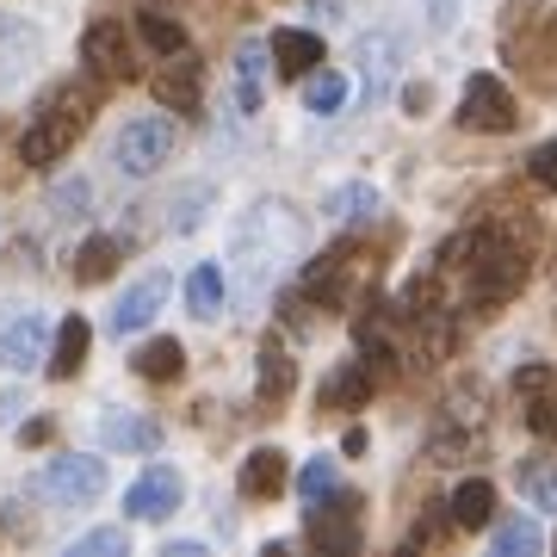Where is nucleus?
I'll return each instance as SVG.
<instances>
[{"label": "nucleus", "mask_w": 557, "mask_h": 557, "mask_svg": "<svg viewBox=\"0 0 557 557\" xmlns=\"http://www.w3.org/2000/svg\"><path fill=\"white\" fill-rule=\"evenodd\" d=\"M94 112H100V87H87V81H57V87L38 100L32 124H25L20 161L25 168H57V161L75 149L81 131L94 124Z\"/></svg>", "instance_id": "obj_1"}, {"label": "nucleus", "mask_w": 557, "mask_h": 557, "mask_svg": "<svg viewBox=\"0 0 557 557\" xmlns=\"http://www.w3.org/2000/svg\"><path fill=\"white\" fill-rule=\"evenodd\" d=\"M465 255H471L465 260V304H478V317L502 310L533 273L527 248L508 236H465Z\"/></svg>", "instance_id": "obj_2"}, {"label": "nucleus", "mask_w": 557, "mask_h": 557, "mask_svg": "<svg viewBox=\"0 0 557 557\" xmlns=\"http://www.w3.org/2000/svg\"><path fill=\"white\" fill-rule=\"evenodd\" d=\"M168 156H174V119H161V112L131 119L119 131V143H112V161H119V174H131V180H149Z\"/></svg>", "instance_id": "obj_3"}, {"label": "nucleus", "mask_w": 557, "mask_h": 557, "mask_svg": "<svg viewBox=\"0 0 557 557\" xmlns=\"http://www.w3.org/2000/svg\"><path fill=\"white\" fill-rule=\"evenodd\" d=\"M304 533L322 552H341V557L359 552V496L354 490H322L310 502V515H304Z\"/></svg>", "instance_id": "obj_4"}, {"label": "nucleus", "mask_w": 557, "mask_h": 557, "mask_svg": "<svg viewBox=\"0 0 557 557\" xmlns=\"http://www.w3.org/2000/svg\"><path fill=\"white\" fill-rule=\"evenodd\" d=\"M38 496L62 502V508H81V502L106 496V458H50L38 471Z\"/></svg>", "instance_id": "obj_5"}, {"label": "nucleus", "mask_w": 557, "mask_h": 557, "mask_svg": "<svg viewBox=\"0 0 557 557\" xmlns=\"http://www.w3.org/2000/svg\"><path fill=\"white\" fill-rule=\"evenodd\" d=\"M458 124H465V131H490V137L515 131V124H520L515 94H508L496 75H471V81H465V100H458Z\"/></svg>", "instance_id": "obj_6"}, {"label": "nucleus", "mask_w": 557, "mask_h": 557, "mask_svg": "<svg viewBox=\"0 0 557 557\" xmlns=\"http://www.w3.org/2000/svg\"><path fill=\"white\" fill-rule=\"evenodd\" d=\"M81 62H87L100 81H131V75H137V62H131V38H124V20L87 25V38H81Z\"/></svg>", "instance_id": "obj_7"}, {"label": "nucleus", "mask_w": 557, "mask_h": 557, "mask_svg": "<svg viewBox=\"0 0 557 557\" xmlns=\"http://www.w3.org/2000/svg\"><path fill=\"white\" fill-rule=\"evenodd\" d=\"M180 496H186L180 471L156 465V471H143V478L124 490V515H131V520H168V515L180 508Z\"/></svg>", "instance_id": "obj_8"}, {"label": "nucleus", "mask_w": 557, "mask_h": 557, "mask_svg": "<svg viewBox=\"0 0 557 557\" xmlns=\"http://www.w3.org/2000/svg\"><path fill=\"white\" fill-rule=\"evenodd\" d=\"M515 397H520V409H527V428L557 446V379L552 372H545V366H527L515 379Z\"/></svg>", "instance_id": "obj_9"}, {"label": "nucleus", "mask_w": 557, "mask_h": 557, "mask_svg": "<svg viewBox=\"0 0 557 557\" xmlns=\"http://www.w3.org/2000/svg\"><path fill=\"white\" fill-rule=\"evenodd\" d=\"M149 87H156V100L168 106V112H199V87H205L199 57H193V50H174V57H168V69H161Z\"/></svg>", "instance_id": "obj_10"}, {"label": "nucleus", "mask_w": 557, "mask_h": 557, "mask_svg": "<svg viewBox=\"0 0 557 557\" xmlns=\"http://www.w3.org/2000/svg\"><path fill=\"white\" fill-rule=\"evenodd\" d=\"M161 298H168V273H143L137 285L112 304V329H119V335L149 329V322H156V310H161Z\"/></svg>", "instance_id": "obj_11"}, {"label": "nucleus", "mask_w": 557, "mask_h": 557, "mask_svg": "<svg viewBox=\"0 0 557 557\" xmlns=\"http://www.w3.org/2000/svg\"><path fill=\"white\" fill-rule=\"evenodd\" d=\"M87 354H94V329H87V317H62V329H57V347H50V379H75L81 366H87Z\"/></svg>", "instance_id": "obj_12"}, {"label": "nucleus", "mask_w": 557, "mask_h": 557, "mask_svg": "<svg viewBox=\"0 0 557 557\" xmlns=\"http://www.w3.org/2000/svg\"><path fill=\"white\" fill-rule=\"evenodd\" d=\"M372 384H379V372L366 359H347L335 379H322V409H366L372 403Z\"/></svg>", "instance_id": "obj_13"}, {"label": "nucleus", "mask_w": 557, "mask_h": 557, "mask_svg": "<svg viewBox=\"0 0 557 557\" xmlns=\"http://www.w3.org/2000/svg\"><path fill=\"white\" fill-rule=\"evenodd\" d=\"M44 359V322L38 317H13L0 329V366L7 372H32Z\"/></svg>", "instance_id": "obj_14"}, {"label": "nucleus", "mask_w": 557, "mask_h": 557, "mask_svg": "<svg viewBox=\"0 0 557 557\" xmlns=\"http://www.w3.org/2000/svg\"><path fill=\"white\" fill-rule=\"evenodd\" d=\"M446 520L465 527V533L490 527V520H496V490H490V478H465V483H458L453 502H446Z\"/></svg>", "instance_id": "obj_15"}, {"label": "nucleus", "mask_w": 557, "mask_h": 557, "mask_svg": "<svg viewBox=\"0 0 557 557\" xmlns=\"http://www.w3.org/2000/svg\"><path fill=\"white\" fill-rule=\"evenodd\" d=\"M242 496L248 502H267V496H278L285 490V453L278 446H255V453L242 458Z\"/></svg>", "instance_id": "obj_16"}, {"label": "nucleus", "mask_w": 557, "mask_h": 557, "mask_svg": "<svg viewBox=\"0 0 557 557\" xmlns=\"http://www.w3.org/2000/svg\"><path fill=\"white\" fill-rule=\"evenodd\" d=\"M267 50H273V62L285 69V75H310V69H322V38L317 32H298V25H278Z\"/></svg>", "instance_id": "obj_17"}, {"label": "nucleus", "mask_w": 557, "mask_h": 557, "mask_svg": "<svg viewBox=\"0 0 557 557\" xmlns=\"http://www.w3.org/2000/svg\"><path fill=\"white\" fill-rule=\"evenodd\" d=\"M100 446H112V453H156L161 428L149 416H100Z\"/></svg>", "instance_id": "obj_18"}, {"label": "nucleus", "mask_w": 557, "mask_h": 557, "mask_svg": "<svg viewBox=\"0 0 557 557\" xmlns=\"http://www.w3.org/2000/svg\"><path fill=\"white\" fill-rule=\"evenodd\" d=\"M119 260H124L119 236H87L75 248V260H69V273H75V285H100V278L119 273Z\"/></svg>", "instance_id": "obj_19"}, {"label": "nucleus", "mask_w": 557, "mask_h": 557, "mask_svg": "<svg viewBox=\"0 0 557 557\" xmlns=\"http://www.w3.org/2000/svg\"><path fill=\"white\" fill-rule=\"evenodd\" d=\"M292 384H298V359L285 354V347H278V341H267V347H260V372H255V391L267 403H285L292 397Z\"/></svg>", "instance_id": "obj_20"}, {"label": "nucleus", "mask_w": 557, "mask_h": 557, "mask_svg": "<svg viewBox=\"0 0 557 557\" xmlns=\"http://www.w3.org/2000/svg\"><path fill=\"white\" fill-rule=\"evenodd\" d=\"M137 379H149V384H174L180 372H186V347H180L174 335H161V341H149V347H137Z\"/></svg>", "instance_id": "obj_21"}, {"label": "nucleus", "mask_w": 557, "mask_h": 557, "mask_svg": "<svg viewBox=\"0 0 557 557\" xmlns=\"http://www.w3.org/2000/svg\"><path fill=\"white\" fill-rule=\"evenodd\" d=\"M223 298H230V285H223V267H211V260H205V267H193V273H186V304H193V317H223Z\"/></svg>", "instance_id": "obj_22"}, {"label": "nucleus", "mask_w": 557, "mask_h": 557, "mask_svg": "<svg viewBox=\"0 0 557 557\" xmlns=\"http://www.w3.org/2000/svg\"><path fill=\"white\" fill-rule=\"evenodd\" d=\"M260 75H267V44H242L236 50V112H260Z\"/></svg>", "instance_id": "obj_23"}, {"label": "nucleus", "mask_w": 557, "mask_h": 557, "mask_svg": "<svg viewBox=\"0 0 557 557\" xmlns=\"http://www.w3.org/2000/svg\"><path fill=\"white\" fill-rule=\"evenodd\" d=\"M372 211H379V186H366V180L335 186V193L322 199V218H335V223H359V218H372Z\"/></svg>", "instance_id": "obj_24"}, {"label": "nucleus", "mask_w": 557, "mask_h": 557, "mask_svg": "<svg viewBox=\"0 0 557 557\" xmlns=\"http://www.w3.org/2000/svg\"><path fill=\"white\" fill-rule=\"evenodd\" d=\"M520 496L557 515V458H533V465H520Z\"/></svg>", "instance_id": "obj_25"}, {"label": "nucleus", "mask_w": 557, "mask_h": 557, "mask_svg": "<svg viewBox=\"0 0 557 557\" xmlns=\"http://www.w3.org/2000/svg\"><path fill=\"white\" fill-rule=\"evenodd\" d=\"M304 106H310V112H317V119H329V112H341V106H347V81L335 75V69H310V75H304Z\"/></svg>", "instance_id": "obj_26"}, {"label": "nucleus", "mask_w": 557, "mask_h": 557, "mask_svg": "<svg viewBox=\"0 0 557 557\" xmlns=\"http://www.w3.org/2000/svg\"><path fill=\"white\" fill-rule=\"evenodd\" d=\"M137 32L149 44H156L161 57H174V50H186V25L174 20V13H161V7H143L137 13Z\"/></svg>", "instance_id": "obj_27"}, {"label": "nucleus", "mask_w": 557, "mask_h": 557, "mask_svg": "<svg viewBox=\"0 0 557 557\" xmlns=\"http://www.w3.org/2000/svg\"><path fill=\"white\" fill-rule=\"evenodd\" d=\"M539 545H545V533H539L533 520H502L496 527V552L502 557H533Z\"/></svg>", "instance_id": "obj_28"}, {"label": "nucleus", "mask_w": 557, "mask_h": 557, "mask_svg": "<svg viewBox=\"0 0 557 557\" xmlns=\"http://www.w3.org/2000/svg\"><path fill=\"white\" fill-rule=\"evenodd\" d=\"M87 199H94V186H87V180H62L57 193H50V211H57V218H81Z\"/></svg>", "instance_id": "obj_29"}, {"label": "nucleus", "mask_w": 557, "mask_h": 557, "mask_svg": "<svg viewBox=\"0 0 557 557\" xmlns=\"http://www.w3.org/2000/svg\"><path fill=\"white\" fill-rule=\"evenodd\" d=\"M119 552H131V539H124L119 527H100V533L75 539V557H119Z\"/></svg>", "instance_id": "obj_30"}, {"label": "nucleus", "mask_w": 557, "mask_h": 557, "mask_svg": "<svg viewBox=\"0 0 557 557\" xmlns=\"http://www.w3.org/2000/svg\"><path fill=\"white\" fill-rule=\"evenodd\" d=\"M298 490H304V502H317L322 490H335V465H329V458H310L298 471Z\"/></svg>", "instance_id": "obj_31"}, {"label": "nucleus", "mask_w": 557, "mask_h": 557, "mask_svg": "<svg viewBox=\"0 0 557 557\" xmlns=\"http://www.w3.org/2000/svg\"><path fill=\"white\" fill-rule=\"evenodd\" d=\"M384 75H391V38L366 44V87L379 94V87H384Z\"/></svg>", "instance_id": "obj_32"}, {"label": "nucleus", "mask_w": 557, "mask_h": 557, "mask_svg": "<svg viewBox=\"0 0 557 557\" xmlns=\"http://www.w3.org/2000/svg\"><path fill=\"white\" fill-rule=\"evenodd\" d=\"M527 168H533V180H539V186H552V193H557V137H552V143H539Z\"/></svg>", "instance_id": "obj_33"}, {"label": "nucleus", "mask_w": 557, "mask_h": 557, "mask_svg": "<svg viewBox=\"0 0 557 557\" xmlns=\"http://www.w3.org/2000/svg\"><path fill=\"white\" fill-rule=\"evenodd\" d=\"M428 100H434V94H428V87H409V94H403V106H409V112H416V119H421V106H428Z\"/></svg>", "instance_id": "obj_34"}]
</instances>
